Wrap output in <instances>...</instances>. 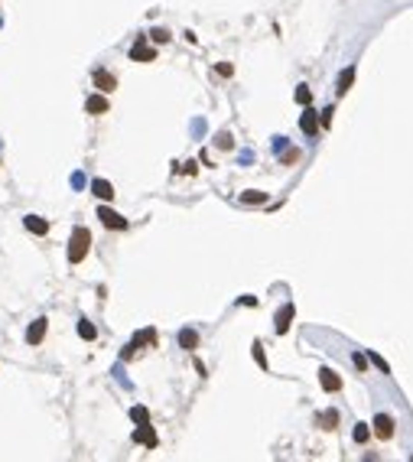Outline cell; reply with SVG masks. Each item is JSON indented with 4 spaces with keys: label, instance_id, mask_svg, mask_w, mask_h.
Instances as JSON below:
<instances>
[{
    "label": "cell",
    "instance_id": "6da1fadb",
    "mask_svg": "<svg viewBox=\"0 0 413 462\" xmlns=\"http://www.w3.org/2000/svg\"><path fill=\"white\" fill-rule=\"evenodd\" d=\"M88 247H91V231L78 225V228L72 231V238H68V261H72V264H82L85 257H88Z\"/></svg>",
    "mask_w": 413,
    "mask_h": 462
},
{
    "label": "cell",
    "instance_id": "7a4b0ae2",
    "mask_svg": "<svg viewBox=\"0 0 413 462\" xmlns=\"http://www.w3.org/2000/svg\"><path fill=\"white\" fill-rule=\"evenodd\" d=\"M98 218H101V225H104V228H111V231H124V228H127V218H124V215H117V212L108 209V205H101V209H98Z\"/></svg>",
    "mask_w": 413,
    "mask_h": 462
},
{
    "label": "cell",
    "instance_id": "3957f363",
    "mask_svg": "<svg viewBox=\"0 0 413 462\" xmlns=\"http://www.w3.org/2000/svg\"><path fill=\"white\" fill-rule=\"evenodd\" d=\"M134 443H140V446H147V449H153L156 443H160V440H156V430L150 426V420H147V423H137V430H134Z\"/></svg>",
    "mask_w": 413,
    "mask_h": 462
},
{
    "label": "cell",
    "instance_id": "277c9868",
    "mask_svg": "<svg viewBox=\"0 0 413 462\" xmlns=\"http://www.w3.org/2000/svg\"><path fill=\"white\" fill-rule=\"evenodd\" d=\"M130 59H134V62H153V59H156V49L147 46L143 36H137V42L130 46Z\"/></svg>",
    "mask_w": 413,
    "mask_h": 462
},
{
    "label": "cell",
    "instance_id": "5b68a950",
    "mask_svg": "<svg viewBox=\"0 0 413 462\" xmlns=\"http://www.w3.org/2000/svg\"><path fill=\"white\" fill-rule=\"evenodd\" d=\"M300 130L306 137H315L319 134V111H312L309 104H306V111H303V118H300Z\"/></svg>",
    "mask_w": 413,
    "mask_h": 462
},
{
    "label": "cell",
    "instance_id": "8992f818",
    "mask_svg": "<svg viewBox=\"0 0 413 462\" xmlns=\"http://www.w3.org/2000/svg\"><path fill=\"white\" fill-rule=\"evenodd\" d=\"M293 316H296V306H293V303H286V306L277 313V319H274L277 335H286V332H289V322H293Z\"/></svg>",
    "mask_w": 413,
    "mask_h": 462
},
{
    "label": "cell",
    "instance_id": "52a82bcc",
    "mask_svg": "<svg viewBox=\"0 0 413 462\" xmlns=\"http://www.w3.org/2000/svg\"><path fill=\"white\" fill-rule=\"evenodd\" d=\"M374 436L377 440H391L394 436V417H387V413L374 417Z\"/></svg>",
    "mask_w": 413,
    "mask_h": 462
},
{
    "label": "cell",
    "instance_id": "ba28073f",
    "mask_svg": "<svg viewBox=\"0 0 413 462\" xmlns=\"http://www.w3.org/2000/svg\"><path fill=\"white\" fill-rule=\"evenodd\" d=\"M319 384H322L326 394H335V390H342V378H338L332 368H322V371H319Z\"/></svg>",
    "mask_w": 413,
    "mask_h": 462
},
{
    "label": "cell",
    "instance_id": "9c48e42d",
    "mask_svg": "<svg viewBox=\"0 0 413 462\" xmlns=\"http://www.w3.org/2000/svg\"><path fill=\"white\" fill-rule=\"evenodd\" d=\"M46 329H49V319H36V322L26 329V345H39L46 339Z\"/></svg>",
    "mask_w": 413,
    "mask_h": 462
},
{
    "label": "cell",
    "instance_id": "30bf717a",
    "mask_svg": "<svg viewBox=\"0 0 413 462\" xmlns=\"http://www.w3.org/2000/svg\"><path fill=\"white\" fill-rule=\"evenodd\" d=\"M94 88H98V91H114V88H117V78H114L111 72H104V68H94Z\"/></svg>",
    "mask_w": 413,
    "mask_h": 462
},
{
    "label": "cell",
    "instance_id": "8fae6325",
    "mask_svg": "<svg viewBox=\"0 0 413 462\" xmlns=\"http://www.w3.org/2000/svg\"><path fill=\"white\" fill-rule=\"evenodd\" d=\"M91 192L98 195L101 202H111V199H114V186H111L108 179H94V182H91Z\"/></svg>",
    "mask_w": 413,
    "mask_h": 462
},
{
    "label": "cell",
    "instance_id": "7c38bea8",
    "mask_svg": "<svg viewBox=\"0 0 413 462\" xmlns=\"http://www.w3.org/2000/svg\"><path fill=\"white\" fill-rule=\"evenodd\" d=\"M23 225H26V231H33V235H46V231H49V221L39 218V215H26Z\"/></svg>",
    "mask_w": 413,
    "mask_h": 462
},
{
    "label": "cell",
    "instance_id": "4fadbf2b",
    "mask_svg": "<svg viewBox=\"0 0 413 462\" xmlns=\"http://www.w3.org/2000/svg\"><path fill=\"white\" fill-rule=\"evenodd\" d=\"M85 111L88 114H104V111H108V98H104V95H91L85 101Z\"/></svg>",
    "mask_w": 413,
    "mask_h": 462
},
{
    "label": "cell",
    "instance_id": "5bb4252c",
    "mask_svg": "<svg viewBox=\"0 0 413 462\" xmlns=\"http://www.w3.org/2000/svg\"><path fill=\"white\" fill-rule=\"evenodd\" d=\"M153 342H156V329H140L130 345H134V349H143V345H153Z\"/></svg>",
    "mask_w": 413,
    "mask_h": 462
},
{
    "label": "cell",
    "instance_id": "9a60e30c",
    "mask_svg": "<svg viewBox=\"0 0 413 462\" xmlns=\"http://www.w3.org/2000/svg\"><path fill=\"white\" fill-rule=\"evenodd\" d=\"M179 345H182L186 352H192V349L199 345V332H196V329H182V332H179Z\"/></svg>",
    "mask_w": 413,
    "mask_h": 462
},
{
    "label": "cell",
    "instance_id": "2e32d148",
    "mask_svg": "<svg viewBox=\"0 0 413 462\" xmlns=\"http://www.w3.org/2000/svg\"><path fill=\"white\" fill-rule=\"evenodd\" d=\"M241 202H244V205H263V202H267V192L248 189V192H241Z\"/></svg>",
    "mask_w": 413,
    "mask_h": 462
},
{
    "label": "cell",
    "instance_id": "e0dca14e",
    "mask_svg": "<svg viewBox=\"0 0 413 462\" xmlns=\"http://www.w3.org/2000/svg\"><path fill=\"white\" fill-rule=\"evenodd\" d=\"M78 335H82L85 342H91L94 335H98V329H94L91 322H88V319H78Z\"/></svg>",
    "mask_w": 413,
    "mask_h": 462
},
{
    "label": "cell",
    "instance_id": "ac0fdd59",
    "mask_svg": "<svg viewBox=\"0 0 413 462\" xmlns=\"http://www.w3.org/2000/svg\"><path fill=\"white\" fill-rule=\"evenodd\" d=\"M351 82H355V68H345V72L338 75V95H345L351 88Z\"/></svg>",
    "mask_w": 413,
    "mask_h": 462
},
{
    "label": "cell",
    "instance_id": "d6986e66",
    "mask_svg": "<svg viewBox=\"0 0 413 462\" xmlns=\"http://www.w3.org/2000/svg\"><path fill=\"white\" fill-rule=\"evenodd\" d=\"M319 426H322V430H335V426H338V413L335 410H326L319 417Z\"/></svg>",
    "mask_w": 413,
    "mask_h": 462
},
{
    "label": "cell",
    "instance_id": "ffe728a7",
    "mask_svg": "<svg viewBox=\"0 0 413 462\" xmlns=\"http://www.w3.org/2000/svg\"><path fill=\"white\" fill-rule=\"evenodd\" d=\"M351 436H355V443H368V436H371V426H368V423H355V433H351Z\"/></svg>",
    "mask_w": 413,
    "mask_h": 462
},
{
    "label": "cell",
    "instance_id": "44dd1931",
    "mask_svg": "<svg viewBox=\"0 0 413 462\" xmlns=\"http://www.w3.org/2000/svg\"><path fill=\"white\" fill-rule=\"evenodd\" d=\"M215 147H218V150H231V147H234V137L228 134V130H222V134L215 137Z\"/></svg>",
    "mask_w": 413,
    "mask_h": 462
},
{
    "label": "cell",
    "instance_id": "7402d4cb",
    "mask_svg": "<svg viewBox=\"0 0 413 462\" xmlns=\"http://www.w3.org/2000/svg\"><path fill=\"white\" fill-rule=\"evenodd\" d=\"M368 358H371V365H374V368H381L384 375H391V365H387V361H384L377 352H371V349H368Z\"/></svg>",
    "mask_w": 413,
    "mask_h": 462
},
{
    "label": "cell",
    "instance_id": "603a6c76",
    "mask_svg": "<svg viewBox=\"0 0 413 462\" xmlns=\"http://www.w3.org/2000/svg\"><path fill=\"white\" fill-rule=\"evenodd\" d=\"M251 352H254V361H257V365L267 371V355H263V345H260V342H254V345H251Z\"/></svg>",
    "mask_w": 413,
    "mask_h": 462
},
{
    "label": "cell",
    "instance_id": "cb8c5ba5",
    "mask_svg": "<svg viewBox=\"0 0 413 462\" xmlns=\"http://www.w3.org/2000/svg\"><path fill=\"white\" fill-rule=\"evenodd\" d=\"M130 420H134V423H147V420H150L147 407H130Z\"/></svg>",
    "mask_w": 413,
    "mask_h": 462
},
{
    "label": "cell",
    "instance_id": "d4e9b609",
    "mask_svg": "<svg viewBox=\"0 0 413 462\" xmlns=\"http://www.w3.org/2000/svg\"><path fill=\"white\" fill-rule=\"evenodd\" d=\"M296 101H300V104H309V101H312L309 85H300V88H296Z\"/></svg>",
    "mask_w": 413,
    "mask_h": 462
},
{
    "label": "cell",
    "instance_id": "484cf974",
    "mask_svg": "<svg viewBox=\"0 0 413 462\" xmlns=\"http://www.w3.org/2000/svg\"><path fill=\"white\" fill-rule=\"evenodd\" d=\"M150 39L153 42H169V30H160V26H156V30H150Z\"/></svg>",
    "mask_w": 413,
    "mask_h": 462
},
{
    "label": "cell",
    "instance_id": "4316f807",
    "mask_svg": "<svg viewBox=\"0 0 413 462\" xmlns=\"http://www.w3.org/2000/svg\"><path fill=\"white\" fill-rule=\"evenodd\" d=\"M296 159H300V153H296V150H280V163H296Z\"/></svg>",
    "mask_w": 413,
    "mask_h": 462
},
{
    "label": "cell",
    "instance_id": "83f0119b",
    "mask_svg": "<svg viewBox=\"0 0 413 462\" xmlns=\"http://www.w3.org/2000/svg\"><path fill=\"white\" fill-rule=\"evenodd\" d=\"M192 134H196V137H202V134H205V121H202V118H196V121H192Z\"/></svg>",
    "mask_w": 413,
    "mask_h": 462
},
{
    "label": "cell",
    "instance_id": "f1b7e54d",
    "mask_svg": "<svg viewBox=\"0 0 413 462\" xmlns=\"http://www.w3.org/2000/svg\"><path fill=\"white\" fill-rule=\"evenodd\" d=\"M351 358H355V368H358V371H365V368H368V358H365L361 352H355V355H351Z\"/></svg>",
    "mask_w": 413,
    "mask_h": 462
},
{
    "label": "cell",
    "instance_id": "f546056e",
    "mask_svg": "<svg viewBox=\"0 0 413 462\" xmlns=\"http://www.w3.org/2000/svg\"><path fill=\"white\" fill-rule=\"evenodd\" d=\"M72 189H85V173H72Z\"/></svg>",
    "mask_w": 413,
    "mask_h": 462
},
{
    "label": "cell",
    "instance_id": "4dcf8cb0",
    "mask_svg": "<svg viewBox=\"0 0 413 462\" xmlns=\"http://www.w3.org/2000/svg\"><path fill=\"white\" fill-rule=\"evenodd\" d=\"M332 114H335L332 108H326V111H322V118H319V127H329V124H332Z\"/></svg>",
    "mask_w": 413,
    "mask_h": 462
},
{
    "label": "cell",
    "instance_id": "1f68e13d",
    "mask_svg": "<svg viewBox=\"0 0 413 462\" xmlns=\"http://www.w3.org/2000/svg\"><path fill=\"white\" fill-rule=\"evenodd\" d=\"M196 170H199V166L192 163V159H189V163H182V166H179V173H186V176H196Z\"/></svg>",
    "mask_w": 413,
    "mask_h": 462
},
{
    "label": "cell",
    "instance_id": "d6a6232c",
    "mask_svg": "<svg viewBox=\"0 0 413 462\" xmlns=\"http://www.w3.org/2000/svg\"><path fill=\"white\" fill-rule=\"evenodd\" d=\"M231 72H234L231 62H218V75H231Z\"/></svg>",
    "mask_w": 413,
    "mask_h": 462
},
{
    "label": "cell",
    "instance_id": "836d02e7",
    "mask_svg": "<svg viewBox=\"0 0 413 462\" xmlns=\"http://www.w3.org/2000/svg\"><path fill=\"white\" fill-rule=\"evenodd\" d=\"M248 163H254V153H251V150H244V153H241V166H248Z\"/></svg>",
    "mask_w": 413,
    "mask_h": 462
},
{
    "label": "cell",
    "instance_id": "e575fe53",
    "mask_svg": "<svg viewBox=\"0 0 413 462\" xmlns=\"http://www.w3.org/2000/svg\"><path fill=\"white\" fill-rule=\"evenodd\" d=\"M283 147H286V137H274V150H277V153H280Z\"/></svg>",
    "mask_w": 413,
    "mask_h": 462
},
{
    "label": "cell",
    "instance_id": "d590c367",
    "mask_svg": "<svg viewBox=\"0 0 413 462\" xmlns=\"http://www.w3.org/2000/svg\"><path fill=\"white\" fill-rule=\"evenodd\" d=\"M238 303H244V306H257V296H241Z\"/></svg>",
    "mask_w": 413,
    "mask_h": 462
}]
</instances>
